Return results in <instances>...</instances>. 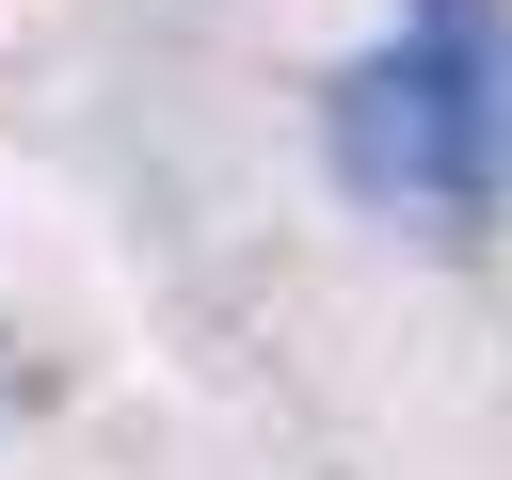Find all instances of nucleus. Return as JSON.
Here are the masks:
<instances>
[{"label":"nucleus","mask_w":512,"mask_h":480,"mask_svg":"<svg viewBox=\"0 0 512 480\" xmlns=\"http://www.w3.org/2000/svg\"><path fill=\"white\" fill-rule=\"evenodd\" d=\"M320 128L384 224L480 240L512 208V0H400V32L336 80Z\"/></svg>","instance_id":"obj_1"}]
</instances>
